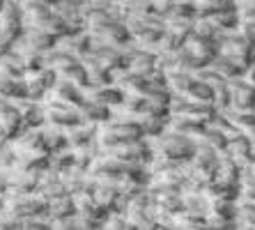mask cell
I'll return each mask as SVG.
<instances>
[{
    "label": "cell",
    "instance_id": "1",
    "mask_svg": "<svg viewBox=\"0 0 255 230\" xmlns=\"http://www.w3.org/2000/svg\"><path fill=\"white\" fill-rule=\"evenodd\" d=\"M147 138V145L152 150V154H163V157H170V159L184 161L191 159V154L196 150V141L191 136L184 134H175V131L163 129L161 134L154 136H145Z\"/></svg>",
    "mask_w": 255,
    "mask_h": 230
},
{
    "label": "cell",
    "instance_id": "2",
    "mask_svg": "<svg viewBox=\"0 0 255 230\" xmlns=\"http://www.w3.org/2000/svg\"><path fill=\"white\" fill-rule=\"evenodd\" d=\"M216 53L232 60L244 74V69L249 67V62L255 58V41H251L249 37H244L237 30L221 32V35L216 37Z\"/></svg>",
    "mask_w": 255,
    "mask_h": 230
},
{
    "label": "cell",
    "instance_id": "3",
    "mask_svg": "<svg viewBox=\"0 0 255 230\" xmlns=\"http://www.w3.org/2000/svg\"><path fill=\"white\" fill-rule=\"evenodd\" d=\"M228 92H230V106L237 111H251L255 101V85H251L246 78L239 76L228 78Z\"/></svg>",
    "mask_w": 255,
    "mask_h": 230
},
{
    "label": "cell",
    "instance_id": "4",
    "mask_svg": "<svg viewBox=\"0 0 255 230\" xmlns=\"http://www.w3.org/2000/svg\"><path fill=\"white\" fill-rule=\"evenodd\" d=\"M182 46H184L191 58L198 62V67H205L209 60L216 55V39L196 35V32H189V35L184 37V44H182Z\"/></svg>",
    "mask_w": 255,
    "mask_h": 230
},
{
    "label": "cell",
    "instance_id": "5",
    "mask_svg": "<svg viewBox=\"0 0 255 230\" xmlns=\"http://www.w3.org/2000/svg\"><path fill=\"white\" fill-rule=\"evenodd\" d=\"M214 184H223V187H237L239 184V164L221 152L219 161L214 166Z\"/></svg>",
    "mask_w": 255,
    "mask_h": 230
},
{
    "label": "cell",
    "instance_id": "6",
    "mask_svg": "<svg viewBox=\"0 0 255 230\" xmlns=\"http://www.w3.org/2000/svg\"><path fill=\"white\" fill-rule=\"evenodd\" d=\"M182 210L191 217L205 219V214L209 212V198L205 189H189L182 191Z\"/></svg>",
    "mask_w": 255,
    "mask_h": 230
},
{
    "label": "cell",
    "instance_id": "7",
    "mask_svg": "<svg viewBox=\"0 0 255 230\" xmlns=\"http://www.w3.org/2000/svg\"><path fill=\"white\" fill-rule=\"evenodd\" d=\"M223 154H228L235 164L244 166L246 161L251 159V143H249V138H246L242 131L235 134V136H230L228 143H226V148H223Z\"/></svg>",
    "mask_w": 255,
    "mask_h": 230
},
{
    "label": "cell",
    "instance_id": "8",
    "mask_svg": "<svg viewBox=\"0 0 255 230\" xmlns=\"http://www.w3.org/2000/svg\"><path fill=\"white\" fill-rule=\"evenodd\" d=\"M205 16H209V21H212V23L216 25L221 32H232V30H237V25H239V12H237V7L219 9V12L205 14Z\"/></svg>",
    "mask_w": 255,
    "mask_h": 230
},
{
    "label": "cell",
    "instance_id": "9",
    "mask_svg": "<svg viewBox=\"0 0 255 230\" xmlns=\"http://www.w3.org/2000/svg\"><path fill=\"white\" fill-rule=\"evenodd\" d=\"M166 81H168V92H172V95H184L186 88L196 81V76H193V71H186V69H168Z\"/></svg>",
    "mask_w": 255,
    "mask_h": 230
},
{
    "label": "cell",
    "instance_id": "10",
    "mask_svg": "<svg viewBox=\"0 0 255 230\" xmlns=\"http://www.w3.org/2000/svg\"><path fill=\"white\" fill-rule=\"evenodd\" d=\"M235 228L237 230H255V205L251 201H242V198H237Z\"/></svg>",
    "mask_w": 255,
    "mask_h": 230
},
{
    "label": "cell",
    "instance_id": "11",
    "mask_svg": "<svg viewBox=\"0 0 255 230\" xmlns=\"http://www.w3.org/2000/svg\"><path fill=\"white\" fill-rule=\"evenodd\" d=\"M219 154L214 148H209V145H205V143H196V150H193V154H191V164H198V166H205V168H212L216 166V161H219Z\"/></svg>",
    "mask_w": 255,
    "mask_h": 230
},
{
    "label": "cell",
    "instance_id": "12",
    "mask_svg": "<svg viewBox=\"0 0 255 230\" xmlns=\"http://www.w3.org/2000/svg\"><path fill=\"white\" fill-rule=\"evenodd\" d=\"M182 97H186L189 101H198V104H212V99H214V90L209 88L207 83H202V81H193L186 88V92Z\"/></svg>",
    "mask_w": 255,
    "mask_h": 230
},
{
    "label": "cell",
    "instance_id": "13",
    "mask_svg": "<svg viewBox=\"0 0 255 230\" xmlns=\"http://www.w3.org/2000/svg\"><path fill=\"white\" fill-rule=\"evenodd\" d=\"M207 67H209L212 71H216L219 76H223L226 81H228V78H232V76H239V74H242V69H239V67L235 65L232 60L223 58V55H219V53H216L212 60H209Z\"/></svg>",
    "mask_w": 255,
    "mask_h": 230
},
{
    "label": "cell",
    "instance_id": "14",
    "mask_svg": "<svg viewBox=\"0 0 255 230\" xmlns=\"http://www.w3.org/2000/svg\"><path fill=\"white\" fill-rule=\"evenodd\" d=\"M196 143H205V145L214 148L216 152H223V148H226V143H228V136L221 134V131L214 129V127H209V124H205V129H202V134L196 138Z\"/></svg>",
    "mask_w": 255,
    "mask_h": 230
},
{
    "label": "cell",
    "instance_id": "15",
    "mask_svg": "<svg viewBox=\"0 0 255 230\" xmlns=\"http://www.w3.org/2000/svg\"><path fill=\"white\" fill-rule=\"evenodd\" d=\"M191 32L196 35H202V37H209V39H216L221 35V30L209 21V16H196L193 18V25H191Z\"/></svg>",
    "mask_w": 255,
    "mask_h": 230
},
{
    "label": "cell",
    "instance_id": "16",
    "mask_svg": "<svg viewBox=\"0 0 255 230\" xmlns=\"http://www.w3.org/2000/svg\"><path fill=\"white\" fill-rule=\"evenodd\" d=\"M237 191L242 201H251V198H255V182H239Z\"/></svg>",
    "mask_w": 255,
    "mask_h": 230
},
{
    "label": "cell",
    "instance_id": "17",
    "mask_svg": "<svg viewBox=\"0 0 255 230\" xmlns=\"http://www.w3.org/2000/svg\"><path fill=\"white\" fill-rule=\"evenodd\" d=\"M244 78H246V81L251 83V85H255V58L251 60L249 62V67H246V69H244V74H242Z\"/></svg>",
    "mask_w": 255,
    "mask_h": 230
},
{
    "label": "cell",
    "instance_id": "18",
    "mask_svg": "<svg viewBox=\"0 0 255 230\" xmlns=\"http://www.w3.org/2000/svg\"><path fill=\"white\" fill-rule=\"evenodd\" d=\"M246 138H249V143H251V159H255V124L253 127H249L246 131H242Z\"/></svg>",
    "mask_w": 255,
    "mask_h": 230
},
{
    "label": "cell",
    "instance_id": "19",
    "mask_svg": "<svg viewBox=\"0 0 255 230\" xmlns=\"http://www.w3.org/2000/svg\"><path fill=\"white\" fill-rule=\"evenodd\" d=\"M251 113H253V115H255V101H253V106H251Z\"/></svg>",
    "mask_w": 255,
    "mask_h": 230
},
{
    "label": "cell",
    "instance_id": "20",
    "mask_svg": "<svg viewBox=\"0 0 255 230\" xmlns=\"http://www.w3.org/2000/svg\"><path fill=\"white\" fill-rule=\"evenodd\" d=\"M251 203H253V205H255V198H251Z\"/></svg>",
    "mask_w": 255,
    "mask_h": 230
}]
</instances>
